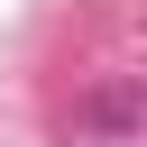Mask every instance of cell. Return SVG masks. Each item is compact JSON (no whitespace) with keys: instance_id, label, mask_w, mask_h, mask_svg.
Returning <instances> with one entry per match:
<instances>
[{"instance_id":"6da1fadb","label":"cell","mask_w":147,"mask_h":147,"mask_svg":"<svg viewBox=\"0 0 147 147\" xmlns=\"http://www.w3.org/2000/svg\"><path fill=\"white\" fill-rule=\"evenodd\" d=\"M74 129H92V138H147V83H101L74 110Z\"/></svg>"}]
</instances>
